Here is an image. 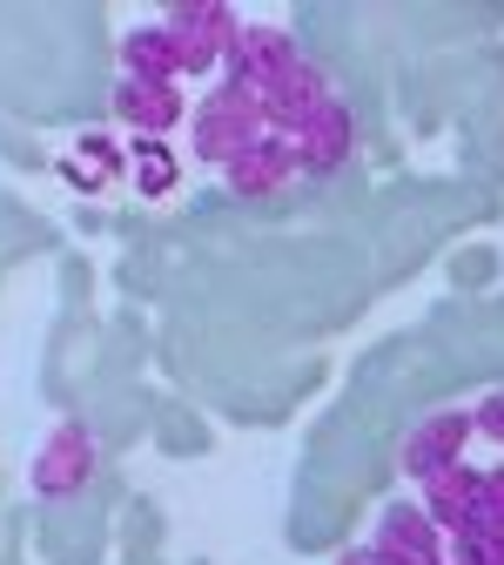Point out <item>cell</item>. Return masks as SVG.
Instances as JSON below:
<instances>
[{
	"label": "cell",
	"mask_w": 504,
	"mask_h": 565,
	"mask_svg": "<svg viewBox=\"0 0 504 565\" xmlns=\"http://www.w3.org/2000/svg\"><path fill=\"white\" fill-rule=\"evenodd\" d=\"M269 128H262V102L243 95L236 82H215L195 108H189V141H195V162L208 169H229L243 149H256Z\"/></svg>",
	"instance_id": "1"
},
{
	"label": "cell",
	"mask_w": 504,
	"mask_h": 565,
	"mask_svg": "<svg viewBox=\"0 0 504 565\" xmlns=\"http://www.w3.org/2000/svg\"><path fill=\"white\" fill-rule=\"evenodd\" d=\"M175 54H182V75H215V67H229V47L243 34V21L229 8H215V0H175L162 14Z\"/></svg>",
	"instance_id": "2"
},
{
	"label": "cell",
	"mask_w": 504,
	"mask_h": 565,
	"mask_svg": "<svg viewBox=\"0 0 504 565\" xmlns=\"http://www.w3.org/2000/svg\"><path fill=\"white\" fill-rule=\"evenodd\" d=\"M303 61V47H297V34L290 28H269V21H256V28H243L236 34V47H229V67H223V82H236L243 95H269L290 67Z\"/></svg>",
	"instance_id": "3"
},
{
	"label": "cell",
	"mask_w": 504,
	"mask_h": 565,
	"mask_svg": "<svg viewBox=\"0 0 504 565\" xmlns=\"http://www.w3.org/2000/svg\"><path fill=\"white\" fill-rule=\"evenodd\" d=\"M88 471H95V438L82 431L75 417H61L54 431H47V445L34 451V491L41 499H75V491L88 484Z\"/></svg>",
	"instance_id": "4"
},
{
	"label": "cell",
	"mask_w": 504,
	"mask_h": 565,
	"mask_svg": "<svg viewBox=\"0 0 504 565\" xmlns=\"http://www.w3.org/2000/svg\"><path fill=\"white\" fill-rule=\"evenodd\" d=\"M464 445H471V411H430L410 424V438L397 451V465L423 484L430 471H444V465H464Z\"/></svg>",
	"instance_id": "5"
},
{
	"label": "cell",
	"mask_w": 504,
	"mask_h": 565,
	"mask_svg": "<svg viewBox=\"0 0 504 565\" xmlns=\"http://www.w3.org/2000/svg\"><path fill=\"white\" fill-rule=\"evenodd\" d=\"M390 565H444V532L423 519V505L417 499H397V505H384V519H377V539H371Z\"/></svg>",
	"instance_id": "6"
},
{
	"label": "cell",
	"mask_w": 504,
	"mask_h": 565,
	"mask_svg": "<svg viewBox=\"0 0 504 565\" xmlns=\"http://www.w3.org/2000/svg\"><path fill=\"white\" fill-rule=\"evenodd\" d=\"M290 149H297V169L303 175H336L343 162H350V149H356V128H350V108L330 95L297 135H290Z\"/></svg>",
	"instance_id": "7"
},
{
	"label": "cell",
	"mask_w": 504,
	"mask_h": 565,
	"mask_svg": "<svg viewBox=\"0 0 504 565\" xmlns=\"http://www.w3.org/2000/svg\"><path fill=\"white\" fill-rule=\"evenodd\" d=\"M303 169H297V149L282 135H262L256 149H243L229 169H223V182H229V195H243V202H262V195H282Z\"/></svg>",
	"instance_id": "8"
},
{
	"label": "cell",
	"mask_w": 504,
	"mask_h": 565,
	"mask_svg": "<svg viewBox=\"0 0 504 565\" xmlns=\"http://www.w3.org/2000/svg\"><path fill=\"white\" fill-rule=\"evenodd\" d=\"M323 102H330V82H323V67H317V61H297L290 75H282V82L262 95V128L290 141V135H297V128H303V121H310Z\"/></svg>",
	"instance_id": "9"
},
{
	"label": "cell",
	"mask_w": 504,
	"mask_h": 565,
	"mask_svg": "<svg viewBox=\"0 0 504 565\" xmlns=\"http://www.w3.org/2000/svg\"><path fill=\"white\" fill-rule=\"evenodd\" d=\"M478 478H484V471H471V465H444V471L423 478V499H417V505H423V519L438 525L444 539L478 519Z\"/></svg>",
	"instance_id": "10"
},
{
	"label": "cell",
	"mask_w": 504,
	"mask_h": 565,
	"mask_svg": "<svg viewBox=\"0 0 504 565\" xmlns=\"http://www.w3.org/2000/svg\"><path fill=\"white\" fill-rule=\"evenodd\" d=\"M115 115L141 135H169L189 108H182L175 82H115Z\"/></svg>",
	"instance_id": "11"
},
{
	"label": "cell",
	"mask_w": 504,
	"mask_h": 565,
	"mask_svg": "<svg viewBox=\"0 0 504 565\" xmlns=\"http://www.w3.org/2000/svg\"><path fill=\"white\" fill-rule=\"evenodd\" d=\"M175 75H182V54L162 21H141L121 34V82H175Z\"/></svg>",
	"instance_id": "12"
},
{
	"label": "cell",
	"mask_w": 504,
	"mask_h": 565,
	"mask_svg": "<svg viewBox=\"0 0 504 565\" xmlns=\"http://www.w3.org/2000/svg\"><path fill=\"white\" fill-rule=\"evenodd\" d=\"M444 565H504V532L484 525V519L458 525V532L444 539Z\"/></svg>",
	"instance_id": "13"
},
{
	"label": "cell",
	"mask_w": 504,
	"mask_h": 565,
	"mask_svg": "<svg viewBox=\"0 0 504 565\" xmlns=\"http://www.w3.org/2000/svg\"><path fill=\"white\" fill-rule=\"evenodd\" d=\"M135 156H141V195H169V189H175V156L162 149L156 135H141Z\"/></svg>",
	"instance_id": "14"
},
{
	"label": "cell",
	"mask_w": 504,
	"mask_h": 565,
	"mask_svg": "<svg viewBox=\"0 0 504 565\" xmlns=\"http://www.w3.org/2000/svg\"><path fill=\"white\" fill-rule=\"evenodd\" d=\"M478 519L504 532V465H491V471L478 478Z\"/></svg>",
	"instance_id": "15"
},
{
	"label": "cell",
	"mask_w": 504,
	"mask_h": 565,
	"mask_svg": "<svg viewBox=\"0 0 504 565\" xmlns=\"http://www.w3.org/2000/svg\"><path fill=\"white\" fill-rule=\"evenodd\" d=\"M471 431H484L491 445H504V391H497V397H484V404L471 411Z\"/></svg>",
	"instance_id": "16"
},
{
	"label": "cell",
	"mask_w": 504,
	"mask_h": 565,
	"mask_svg": "<svg viewBox=\"0 0 504 565\" xmlns=\"http://www.w3.org/2000/svg\"><path fill=\"white\" fill-rule=\"evenodd\" d=\"M336 565H390V558H384V552H377V545H350V552H343V558H336Z\"/></svg>",
	"instance_id": "17"
}]
</instances>
